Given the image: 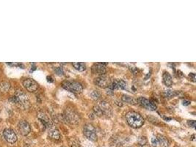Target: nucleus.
<instances>
[{"mask_svg":"<svg viewBox=\"0 0 196 147\" xmlns=\"http://www.w3.org/2000/svg\"><path fill=\"white\" fill-rule=\"evenodd\" d=\"M73 66L76 70L79 71H84L86 70V65L84 63L82 62H77V63H73Z\"/></svg>","mask_w":196,"mask_h":147,"instance_id":"dca6fc26","label":"nucleus"},{"mask_svg":"<svg viewBox=\"0 0 196 147\" xmlns=\"http://www.w3.org/2000/svg\"><path fill=\"white\" fill-rule=\"evenodd\" d=\"M137 102H138V104H140L142 107L147 109V110H155L156 109V105L154 103L152 102L150 100L144 98V97H140L137 99Z\"/></svg>","mask_w":196,"mask_h":147,"instance_id":"0eeeda50","label":"nucleus"},{"mask_svg":"<svg viewBox=\"0 0 196 147\" xmlns=\"http://www.w3.org/2000/svg\"><path fill=\"white\" fill-rule=\"evenodd\" d=\"M94 111H95V113L98 116H105L107 117H109L111 116L112 114V107L109 103L104 101L101 102L99 104L96 105L94 107Z\"/></svg>","mask_w":196,"mask_h":147,"instance_id":"f03ea898","label":"nucleus"},{"mask_svg":"<svg viewBox=\"0 0 196 147\" xmlns=\"http://www.w3.org/2000/svg\"><path fill=\"white\" fill-rule=\"evenodd\" d=\"M83 132H84V135L89 140H91L92 141H96L97 140L96 131V129L94 128L92 124H87L84 125Z\"/></svg>","mask_w":196,"mask_h":147,"instance_id":"39448f33","label":"nucleus"},{"mask_svg":"<svg viewBox=\"0 0 196 147\" xmlns=\"http://www.w3.org/2000/svg\"><path fill=\"white\" fill-rule=\"evenodd\" d=\"M183 104H184V105H189V104H190V101H184L183 102Z\"/></svg>","mask_w":196,"mask_h":147,"instance_id":"b1692460","label":"nucleus"},{"mask_svg":"<svg viewBox=\"0 0 196 147\" xmlns=\"http://www.w3.org/2000/svg\"><path fill=\"white\" fill-rule=\"evenodd\" d=\"M58 69H59V71L56 70V71H57V73L58 74H63V69H62L61 68H60V67L58 68Z\"/></svg>","mask_w":196,"mask_h":147,"instance_id":"5701e85b","label":"nucleus"},{"mask_svg":"<svg viewBox=\"0 0 196 147\" xmlns=\"http://www.w3.org/2000/svg\"><path fill=\"white\" fill-rule=\"evenodd\" d=\"M91 96H92L93 98L95 99H98L100 98V94L97 91V90H94L92 94H91Z\"/></svg>","mask_w":196,"mask_h":147,"instance_id":"a211bd4d","label":"nucleus"},{"mask_svg":"<svg viewBox=\"0 0 196 147\" xmlns=\"http://www.w3.org/2000/svg\"><path fill=\"white\" fill-rule=\"evenodd\" d=\"M49 135L50 138H53V139L59 140L60 138V132L57 130V129H51L50 130H49Z\"/></svg>","mask_w":196,"mask_h":147,"instance_id":"2eb2a0df","label":"nucleus"},{"mask_svg":"<svg viewBox=\"0 0 196 147\" xmlns=\"http://www.w3.org/2000/svg\"><path fill=\"white\" fill-rule=\"evenodd\" d=\"M156 139H157L158 144L160 145L161 147H168L170 145L168 139L163 135H158Z\"/></svg>","mask_w":196,"mask_h":147,"instance_id":"4468645a","label":"nucleus"},{"mask_svg":"<svg viewBox=\"0 0 196 147\" xmlns=\"http://www.w3.org/2000/svg\"><path fill=\"white\" fill-rule=\"evenodd\" d=\"M23 85L28 91L35 92L38 88V84L32 78H27L23 81Z\"/></svg>","mask_w":196,"mask_h":147,"instance_id":"423d86ee","label":"nucleus"},{"mask_svg":"<svg viewBox=\"0 0 196 147\" xmlns=\"http://www.w3.org/2000/svg\"><path fill=\"white\" fill-rule=\"evenodd\" d=\"M163 83L167 87H170V86L173 85V80H172V77L170 76V74L168 72H164L163 74Z\"/></svg>","mask_w":196,"mask_h":147,"instance_id":"ddd939ff","label":"nucleus"},{"mask_svg":"<svg viewBox=\"0 0 196 147\" xmlns=\"http://www.w3.org/2000/svg\"><path fill=\"white\" fill-rule=\"evenodd\" d=\"M62 86L66 90L74 93V94H80L83 90V87L80 83L75 81H66L62 83Z\"/></svg>","mask_w":196,"mask_h":147,"instance_id":"20e7f679","label":"nucleus"},{"mask_svg":"<svg viewBox=\"0 0 196 147\" xmlns=\"http://www.w3.org/2000/svg\"><path fill=\"white\" fill-rule=\"evenodd\" d=\"M126 121L129 126L134 128H140L144 124V118L138 113L129 111L126 114Z\"/></svg>","mask_w":196,"mask_h":147,"instance_id":"f257e3e1","label":"nucleus"},{"mask_svg":"<svg viewBox=\"0 0 196 147\" xmlns=\"http://www.w3.org/2000/svg\"><path fill=\"white\" fill-rule=\"evenodd\" d=\"M188 124L190 126V127H193V128H195V121H193V120H192V121H188Z\"/></svg>","mask_w":196,"mask_h":147,"instance_id":"4be33fe9","label":"nucleus"},{"mask_svg":"<svg viewBox=\"0 0 196 147\" xmlns=\"http://www.w3.org/2000/svg\"><path fill=\"white\" fill-rule=\"evenodd\" d=\"M166 96H167V97H172V96H174L175 94H174V92H172L171 90H166Z\"/></svg>","mask_w":196,"mask_h":147,"instance_id":"aec40b11","label":"nucleus"},{"mask_svg":"<svg viewBox=\"0 0 196 147\" xmlns=\"http://www.w3.org/2000/svg\"><path fill=\"white\" fill-rule=\"evenodd\" d=\"M18 128H19V132L24 136L27 135L31 131V127L29 123L24 120L19 121V124H18Z\"/></svg>","mask_w":196,"mask_h":147,"instance_id":"9d476101","label":"nucleus"},{"mask_svg":"<svg viewBox=\"0 0 196 147\" xmlns=\"http://www.w3.org/2000/svg\"><path fill=\"white\" fill-rule=\"evenodd\" d=\"M66 118H68V121L73 123V124H76L79 121L80 117H79V114L74 111V110H66Z\"/></svg>","mask_w":196,"mask_h":147,"instance_id":"f8f14e48","label":"nucleus"},{"mask_svg":"<svg viewBox=\"0 0 196 147\" xmlns=\"http://www.w3.org/2000/svg\"><path fill=\"white\" fill-rule=\"evenodd\" d=\"M92 72L95 74H98V75L101 76L104 75L106 74V67H105V63H94L93 65L92 68Z\"/></svg>","mask_w":196,"mask_h":147,"instance_id":"9b49d317","label":"nucleus"},{"mask_svg":"<svg viewBox=\"0 0 196 147\" xmlns=\"http://www.w3.org/2000/svg\"><path fill=\"white\" fill-rule=\"evenodd\" d=\"M122 100L123 102H125L129 103V104H135L136 103L135 99H134L133 98H132V97H129L127 95H123Z\"/></svg>","mask_w":196,"mask_h":147,"instance_id":"f3484780","label":"nucleus"},{"mask_svg":"<svg viewBox=\"0 0 196 147\" xmlns=\"http://www.w3.org/2000/svg\"><path fill=\"white\" fill-rule=\"evenodd\" d=\"M110 83L111 82L110 78L107 76H106L105 74L99 76L95 80V84L98 87L102 88H106L109 87Z\"/></svg>","mask_w":196,"mask_h":147,"instance_id":"6e6552de","label":"nucleus"},{"mask_svg":"<svg viewBox=\"0 0 196 147\" xmlns=\"http://www.w3.org/2000/svg\"><path fill=\"white\" fill-rule=\"evenodd\" d=\"M3 135L5 139L10 144H14L18 139L16 134L11 129H5L3 132Z\"/></svg>","mask_w":196,"mask_h":147,"instance_id":"1a4fd4ad","label":"nucleus"},{"mask_svg":"<svg viewBox=\"0 0 196 147\" xmlns=\"http://www.w3.org/2000/svg\"><path fill=\"white\" fill-rule=\"evenodd\" d=\"M13 102L15 103L19 104L24 108H27L29 105V102L27 95L22 90H16L15 97H13Z\"/></svg>","mask_w":196,"mask_h":147,"instance_id":"7ed1b4c3","label":"nucleus"},{"mask_svg":"<svg viewBox=\"0 0 196 147\" xmlns=\"http://www.w3.org/2000/svg\"><path fill=\"white\" fill-rule=\"evenodd\" d=\"M151 144L153 146H156V145L158 144V141H157V139H156V138L153 137V138H151Z\"/></svg>","mask_w":196,"mask_h":147,"instance_id":"6ab92c4d","label":"nucleus"},{"mask_svg":"<svg viewBox=\"0 0 196 147\" xmlns=\"http://www.w3.org/2000/svg\"><path fill=\"white\" fill-rule=\"evenodd\" d=\"M142 141V142H140V145H145V144H146V143H147V140H146V138H141L140 139V141Z\"/></svg>","mask_w":196,"mask_h":147,"instance_id":"412c9836","label":"nucleus"}]
</instances>
